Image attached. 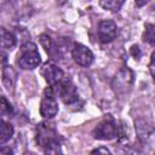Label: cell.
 Returning <instances> with one entry per match:
<instances>
[{"label":"cell","instance_id":"2e32d148","mask_svg":"<svg viewBox=\"0 0 155 155\" xmlns=\"http://www.w3.org/2000/svg\"><path fill=\"white\" fill-rule=\"evenodd\" d=\"M99 5L104 8V10H109L111 12H117L121 6L124 5L122 0H102L99 1Z\"/></svg>","mask_w":155,"mask_h":155},{"label":"cell","instance_id":"4fadbf2b","mask_svg":"<svg viewBox=\"0 0 155 155\" xmlns=\"http://www.w3.org/2000/svg\"><path fill=\"white\" fill-rule=\"evenodd\" d=\"M40 44L51 58H57L59 56V48H57L56 44L52 41V39L48 34H41L40 35Z\"/></svg>","mask_w":155,"mask_h":155},{"label":"cell","instance_id":"3957f363","mask_svg":"<svg viewBox=\"0 0 155 155\" xmlns=\"http://www.w3.org/2000/svg\"><path fill=\"white\" fill-rule=\"evenodd\" d=\"M58 113V103L54 97V90L52 87H46L40 102V115L44 119H52Z\"/></svg>","mask_w":155,"mask_h":155},{"label":"cell","instance_id":"5bb4252c","mask_svg":"<svg viewBox=\"0 0 155 155\" xmlns=\"http://www.w3.org/2000/svg\"><path fill=\"white\" fill-rule=\"evenodd\" d=\"M13 133H15L13 126L10 122L0 119V145L7 143L12 138Z\"/></svg>","mask_w":155,"mask_h":155},{"label":"cell","instance_id":"7a4b0ae2","mask_svg":"<svg viewBox=\"0 0 155 155\" xmlns=\"http://www.w3.org/2000/svg\"><path fill=\"white\" fill-rule=\"evenodd\" d=\"M117 133L119 125L111 115L104 116V119L101 120L92 131L93 137L99 140H111L114 138H117Z\"/></svg>","mask_w":155,"mask_h":155},{"label":"cell","instance_id":"5b68a950","mask_svg":"<svg viewBox=\"0 0 155 155\" xmlns=\"http://www.w3.org/2000/svg\"><path fill=\"white\" fill-rule=\"evenodd\" d=\"M54 87H57V93H58V96L61 97V99L63 101L64 104L70 105V104H74L75 102H78L79 93H78V90H76L75 85L70 80L63 79Z\"/></svg>","mask_w":155,"mask_h":155},{"label":"cell","instance_id":"8992f818","mask_svg":"<svg viewBox=\"0 0 155 155\" xmlns=\"http://www.w3.org/2000/svg\"><path fill=\"white\" fill-rule=\"evenodd\" d=\"M133 82V73L127 68L122 67L113 79V87L117 93H125L126 90H130Z\"/></svg>","mask_w":155,"mask_h":155},{"label":"cell","instance_id":"7402d4cb","mask_svg":"<svg viewBox=\"0 0 155 155\" xmlns=\"http://www.w3.org/2000/svg\"><path fill=\"white\" fill-rule=\"evenodd\" d=\"M0 155H15L13 149L11 147H1L0 148Z\"/></svg>","mask_w":155,"mask_h":155},{"label":"cell","instance_id":"6da1fadb","mask_svg":"<svg viewBox=\"0 0 155 155\" xmlns=\"http://www.w3.org/2000/svg\"><path fill=\"white\" fill-rule=\"evenodd\" d=\"M17 63L19 68L23 70H31L38 68L39 64L41 63V57L38 51V46L30 41L23 44L18 53Z\"/></svg>","mask_w":155,"mask_h":155},{"label":"cell","instance_id":"9a60e30c","mask_svg":"<svg viewBox=\"0 0 155 155\" xmlns=\"http://www.w3.org/2000/svg\"><path fill=\"white\" fill-rule=\"evenodd\" d=\"M13 115V108L10 102L4 97L0 96V117H11Z\"/></svg>","mask_w":155,"mask_h":155},{"label":"cell","instance_id":"9c48e42d","mask_svg":"<svg viewBox=\"0 0 155 155\" xmlns=\"http://www.w3.org/2000/svg\"><path fill=\"white\" fill-rule=\"evenodd\" d=\"M41 75L44 76L45 81L48 84L50 87L57 86L64 79L63 70L58 65H56L53 63H46V64H44V67L41 68Z\"/></svg>","mask_w":155,"mask_h":155},{"label":"cell","instance_id":"e0dca14e","mask_svg":"<svg viewBox=\"0 0 155 155\" xmlns=\"http://www.w3.org/2000/svg\"><path fill=\"white\" fill-rule=\"evenodd\" d=\"M154 24L151 23H147L145 28H144V33H143V41L148 42L150 46H154L155 44V35H154Z\"/></svg>","mask_w":155,"mask_h":155},{"label":"cell","instance_id":"30bf717a","mask_svg":"<svg viewBox=\"0 0 155 155\" xmlns=\"http://www.w3.org/2000/svg\"><path fill=\"white\" fill-rule=\"evenodd\" d=\"M1 80H2L4 87L8 92H12L15 90V86L17 82V71L15 70V68L7 64L1 70Z\"/></svg>","mask_w":155,"mask_h":155},{"label":"cell","instance_id":"ac0fdd59","mask_svg":"<svg viewBox=\"0 0 155 155\" xmlns=\"http://www.w3.org/2000/svg\"><path fill=\"white\" fill-rule=\"evenodd\" d=\"M90 155H113V154L105 147H99V148H96L94 150H92Z\"/></svg>","mask_w":155,"mask_h":155},{"label":"cell","instance_id":"603a6c76","mask_svg":"<svg viewBox=\"0 0 155 155\" xmlns=\"http://www.w3.org/2000/svg\"><path fill=\"white\" fill-rule=\"evenodd\" d=\"M154 59H155V53L153 52L151 53V57H150V64H149V70H150V75L154 78Z\"/></svg>","mask_w":155,"mask_h":155},{"label":"cell","instance_id":"44dd1931","mask_svg":"<svg viewBox=\"0 0 155 155\" xmlns=\"http://www.w3.org/2000/svg\"><path fill=\"white\" fill-rule=\"evenodd\" d=\"M131 54H132L134 58L139 59V57L142 56V52H140V48H139L138 45H133V46L131 47Z\"/></svg>","mask_w":155,"mask_h":155},{"label":"cell","instance_id":"cb8c5ba5","mask_svg":"<svg viewBox=\"0 0 155 155\" xmlns=\"http://www.w3.org/2000/svg\"><path fill=\"white\" fill-rule=\"evenodd\" d=\"M147 2H148L147 0H145V1H136V5H137V6H142V5H145Z\"/></svg>","mask_w":155,"mask_h":155},{"label":"cell","instance_id":"52a82bcc","mask_svg":"<svg viewBox=\"0 0 155 155\" xmlns=\"http://www.w3.org/2000/svg\"><path fill=\"white\" fill-rule=\"evenodd\" d=\"M97 34H98V39L102 44H109L117 35V25L114 21L103 19L98 24Z\"/></svg>","mask_w":155,"mask_h":155},{"label":"cell","instance_id":"ba28073f","mask_svg":"<svg viewBox=\"0 0 155 155\" xmlns=\"http://www.w3.org/2000/svg\"><path fill=\"white\" fill-rule=\"evenodd\" d=\"M71 57L80 67H90L94 58L92 51L82 44H74L71 48Z\"/></svg>","mask_w":155,"mask_h":155},{"label":"cell","instance_id":"7c38bea8","mask_svg":"<svg viewBox=\"0 0 155 155\" xmlns=\"http://www.w3.org/2000/svg\"><path fill=\"white\" fill-rule=\"evenodd\" d=\"M17 44L16 35L7 30L5 27H0V48L12 50Z\"/></svg>","mask_w":155,"mask_h":155},{"label":"cell","instance_id":"d6986e66","mask_svg":"<svg viewBox=\"0 0 155 155\" xmlns=\"http://www.w3.org/2000/svg\"><path fill=\"white\" fill-rule=\"evenodd\" d=\"M7 61H8L7 53L4 52L2 50H0V70H2L7 65Z\"/></svg>","mask_w":155,"mask_h":155},{"label":"cell","instance_id":"8fae6325","mask_svg":"<svg viewBox=\"0 0 155 155\" xmlns=\"http://www.w3.org/2000/svg\"><path fill=\"white\" fill-rule=\"evenodd\" d=\"M134 125H136V131H137L139 140L143 142V143L148 142L153 136V126H151V124L147 122L143 119H138L137 121H134Z\"/></svg>","mask_w":155,"mask_h":155},{"label":"cell","instance_id":"ffe728a7","mask_svg":"<svg viewBox=\"0 0 155 155\" xmlns=\"http://www.w3.org/2000/svg\"><path fill=\"white\" fill-rule=\"evenodd\" d=\"M121 155H142V153H140L138 149H136V148L128 147V148H126V149L121 153Z\"/></svg>","mask_w":155,"mask_h":155},{"label":"cell","instance_id":"277c9868","mask_svg":"<svg viewBox=\"0 0 155 155\" xmlns=\"http://www.w3.org/2000/svg\"><path fill=\"white\" fill-rule=\"evenodd\" d=\"M36 143L44 148L45 145L52 143V142H56V140H61L59 139V134L58 132L56 131L54 126L50 122H40L36 127Z\"/></svg>","mask_w":155,"mask_h":155}]
</instances>
